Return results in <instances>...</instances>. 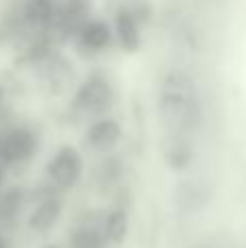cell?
<instances>
[{"instance_id": "6da1fadb", "label": "cell", "mask_w": 246, "mask_h": 248, "mask_svg": "<svg viewBox=\"0 0 246 248\" xmlns=\"http://www.w3.org/2000/svg\"><path fill=\"white\" fill-rule=\"evenodd\" d=\"M157 113L166 133L190 135L203 122V105H200L199 85L194 77L185 70H170L161 78Z\"/></svg>"}, {"instance_id": "7a4b0ae2", "label": "cell", "mask_w": 246, "mask_h": 248, "mask_svg": "<svg viewBox=\"0 0 246 248\" xmlns=\"http://www.w3.org/2000/svg\"><path fill=\"white\" fill-rule=\"evenodd\" d=\"M113 103H116V94H113L111 83L100 74H92L74 92L72 111L81 113V116L103 118L111 111Z\"/></svg>"}, {"instance_id": "3957f363", "label": "cell", "mask_w": 246, "mask_h": 248, "mask_svg": "<svg viewBox=\"0 0 246 248\" xmlns=\"http://www.w3.org/2000/svg\"><path fill=\"white\" fill-rule=\"evenodd\" d=\"M83 176V157L74 146L63 144L46 163V181L57 189H72Z\"/></svg>"}, {"instance_id": "277c9868", "label": "cell", "mask_w": 246, "mask_h": 248, "mask_svg": "<svg viewBox=\"0 0 246 248\" xmlns=\"http://www.w3.org/2000/svg\"><path fill=\"white\" fill-rule=\"evenodd\" d=\"M159 153L168 170L185 172L194 161V146L187 140V135L179 133H166L159 141Z\"/></svg>"}, {"instance_id": "5b68a950", "label": "cell", "mask_w": 246, "mask_h": 248, "mask_svg": "<svg viewBox=\"0 0 246 248\" xmlns=\"http://www.w3.org/2000/svg\"><path fill=\"white\" fill-rule=\"evenodd\" d=\"M212 192L200 181H179L172 189V202L181 214H199L209 205Z\"/></svg>"}, {"instance_id": "8992f818", "label": "cell", "mask_w": 246, "mask_h": 248, "mask_svg": "<svg viewBox=\"0 0 246 248\" xmlns=\"http://www.w3.org/2000/svg\"><path fill=\"white\" fill-rule=\"evenodd\" d=\"M39 68V78H42L44 87L50 92L52 96H61L68 92L70 83H72V65L63 59L61 55H50Z\"/></svg>"}, {"instance_id": "52a82bcc", "label": "cell", "mask_w": 246, "mask_h": 248, "mask_svg": "<svg viewBox=\"0 0 246 248\" xmlns=\"http://www.w3.org/2000/svg\"><path fill=\"white\" fill-rule=\"evenodd\" d=\"M122 140V126L116 118L103 116L87 126L85 144L98 153H111Z\"/></svg>"}, {"instance_id": "ba28073f", "label": "cell", "mask_w": 246, "mask_h": 248, "mask_svg": "<svg viewBox=\"0 0 246 248\" xmlns=\"http://www.w3.org/2000/svg\"><path fill=\"white\" fill-rule=\"evenodd\" d=\"M113 37L124 52H138L142 46V24L126 7L116 9L113 17Z\"/></svg>"}, {"instance_id": "9c48e42d", "label": "cell", "mask_w": 246, "mask_h": 248, "mask_svg": "<svg viewBox=\"0 0 246 248\" xmlns=\"http://www.w3.org/2000/svg\"><path fill=\"white\" fill-rule=\"evenodd\" d=\"M113 39V29L105 20L90 17L77 35V44L87 52H103Z\"/></svg>"}, {"instance_id": "30bf717a", "label": "cell", "mask_w": 246, "mask_h": 248, "mask_svg": "<svg viewBox=\"0 0 246 248\" xmlns=\"http://www.w3.org/2000/svg\"><path fill=\"white\" fill-rule=\"evenodd\" d=\"M59 16V4L55 0H26L22 9V20L26 26L37 31H50Z\"/></svg>"}, {"instance_id": "8fae6325", "label": "cell", "mask_w": 246, "mask_h": 248, "mask_svg": "<svg viewBox=\"0 0 246 248\" xmlns=\"http://www.w3.org/2000/svg\"><path fill=\"white\" fill-rule=\"evenodd\" d=\"M61 214H63V201L59 196H50V198H44V201L35 202L33 211L29 214V224L31 231H37V233H44V231H50L57 222H59Z\"/></svg>"}, {"instance_id": "7c38bea8", "label": "cell", "mask_w": 246, "mask_h": 248, "mask_svg": "<svg viewBox=\"0 0 246 248\" xmlns=\"http://www.w3.org/2000/svg\"><path fill=\"white\" fill-rule=\"evenodd\" d=\"M131 229V218L126 207H111L107 214L103 216V235L105 242L111 246H118L126 240Z\"/></svg>"}, {"instance_id": "4fadbf2b", "label": "cell", "mask_w": 246, "mask_h": 248, "mask_svg": "<svg viewBox=\"0 0 246 248\" xmlns=\"http://www.w3.org/2000/svg\"><path fill=\"white\" fill-rule=\"evenodd\" d=\"M124 176V161L118 155H109L100 161L98 170H96V185L100 192H109L113 187H120V181Z\"/></svg>"}, {"instance_id": "5bb4252c", "label": "cell", "mask_w": 246, "mask_h": 248, "mask_svg": "<svg viewBox=\"0 0 246 248\" xmlns=\"http://www.w3.org/2000/svg\"><path fill=\"white\" fill-rule=\"evenodd\" d=\"M70 246L72 248H105L103 235V220L100 222H81L78 227H74V231L70 233Z\"/></svg>"}, {"instance_id": "9a60e30c", "label": "cell", "mask_w": 246, "mask_h": 248, "mask_svg": "<svg viewBox=\"0 0 246 248\" xmlns=\"http://www.w3.org/2000/svg\"><path fill=\"white\" fill-rule=\"evenodd\" d=\"M29 201L24 187H4L0 189V224H9L20 216L22 207Z\"/></svg>"}, {"instance_id": "2e32d148", "label": "cell", "mask_w": 246, "mask_h": 248, "mask_svg": "<svg viewBox=\"0 0 246 248\" xmlns=\"http://www.w3.org/2000/svg\"><path fill=\"white\" fill-rule=\"evenodd\" d=\"M4 181H7V163L0 161V189H4Z\"/></svg>"}, {"instance_id": "e0dca14e", "label": "cell", "mask_w": 246, "mask_h": 248, "mask_svg": "<svg viewBox=\"0 0 246 248\" xmlns=\"http://www.w3.org/2000/svg\"><path fill=\"white\" fill-rule=\"evenodd\" d=\"M0 248H9V240L2 235V233H0Z\"/></svg>"}, {"instance_id": "ac0fdd59", "label": "cell", "mask_w": 246, "mask_h": 248, "mask_svg": "<svg viewBox=\"0 0 246 248\" xmlns=\"http://www.w3.org/2000/svg\"><path fill=\"white\" fill-rule=\"evenodd\" d=\"M2 100H4V90H2V85H0V107H2Z\"/></svg>"}, {"instance_id": "d6986e66", "label": "cell", "mask_w": 246, "mask_h": 248, "mask_svg": "<svg viewBox=\"0 0 246 248\" xmlns=\"http://www.w3.org/2000/svg\"><path fill=\"white\" fill-rule=\"evenodd\" d=\"M187 248H212V246H205V244H194V246H187Z\"/></svg>"}, {"instance_id": "ffe728a7", "label": "cell", "mask_w": 246, "mask_h": 248, "mask_svg": "<svg viewBox=\"0 0 246 248\" xmlns=\"http://www.w3.org/2000/svg\"><path fill=\"white\" fill-rule=\"evenodd\" d=\"M42 248H59V246H57V244H44Z\"/></svg>"}]
</instances>
